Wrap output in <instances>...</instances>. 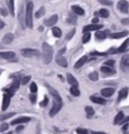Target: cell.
I'll list each match as a JSON object with an SVG mask.
<instances>
[{"label": "cell", "mask_w": 129, "mask_h": 134, "mask_svg": "<svg viewBox=\"0 0 129 134\" xmlns=\"http://www.w3.org/2000/svg\"><path fill=\"white\" fill-rule=\"evenodd\" d=\"M53 47H51L48 43L43 42L42 43V60L44 64H49L53 60Z\"/></svg>", "instance_id": "obj_1"}, {"label": "cell", "mask_w": 129, "mask_h": 134, "mask_svg": "<svg viewBox=\"0 0 129 134\" xmlns=\"http://www.w3.org/2000/svg\"><path fill=\"white\" fill-rule=\"evenodd\" d=\"M32 9H33V3L29 1L26 5V14H25V22H26L27 27H29V28H32L33 27Z\"/></svg>", "instance_id": "obj_2"}, {"label": "cell", "mask_w": 129, "mask_h": 134, "mask_svg": "<svg viewBox=\"0 0 129 134\" xmlns=\"http://www.w3.org/2000/svg\"><path fill=\"white\" fill-rule=\"evenodd\" d=\"M21 54L24 58H32V57H40L41 53L38 49H34V48H23L21 49Z\"/></svg>", "instance_id": "obj_3"}, {"label": "cell", "mask_w": 129, "mask_h": 134, "mask_svg": "<svg viewBox=\"0 0 129 134\" xmlns=\"http://www.w3.org/2000/svg\"><path fill=\"white\" fill-rule=\"evenodd\" d=\"M61 107H63V102H60L58 100H54V103H53V107L49 111V116L51 117H54L58 114L60 111H61Z\"/></svg>", "instance_id": "obj_4"}, {"label": "cell", "mask_w": 129, "mask_h": 134, "mask_svg": "<svg viewBox=\"0 0 129 134\" xmlns=\"http://www.w3.org/2000/svg\"><path fill=\"white\" fill-rule=\"evenodd\" d=\"M103 27L102 24H98V23H93V24H90V25H86L83 28V32L86 34L89 31H93V30H99Z\"/></svg>", "instance_id": "obj_5"}, {"label": "cell", "mask_w": 129, "mask_h": 134, "mask_svg": "<svg viewBox=\"0 0 129 134\" xmlns=\"http://www.w3.org/2000/svg\"><path fill=\"white\" fill-rule=\"evenodd\" d=\"M117 7H118V9H119L122 13H127V12H128V8H129L128 1H126V0H121V1H119Z\"/></svg>", "instance_id": "obj_6"}, {"label": "cell", "mask_w": 129, "mask_h": 134, "mask_svg": "<svg viewBox=\"0 0 129 134\" xmlns=\"http://www.w3.org/2000/svg\"><path fill=\"white\" fill-rule=\"evenodd\" d=\"M55 62L59 66H61V68H67L68 67V60H66V58L63 55V54H58Z\"/></svg>", "instance_id": "obj_7"}, {"label": "cell", "mask_w": 129, "mask_h": 134, "mask_svg": "<svg viewBox=\"0 0 129 134\" xmlns=\"http://www.w3.org/2000/svg\"><path fill=\"white\" fill-rule=\"evenodd\" d=\"M59 20V16L57 14H54L53 16H51L48 19H46L43 21V24L47 25V26H53L57 23V21Z\"/></svg>", "instance_id": "obj_8"}, {"label": "cell", "mask_w": 129, "mask_h": 134, "mask_svg": "<svg viewBox=\"0 0 129 134\" xmlns=\"http://www.w3.org/2000/svg\"><path fill=\"white\" fill-rule=\"evenodd\" d=\"M47 87L48 88V91H49V93H51V95H52V97L54 98V100H58V101H60V102H63V101H61V96H60V94L57 92V90H54V88H52L51 86H48V85H47Z\"/></svg>", "instance_id": "obj_9"}, {"label": "cell", "mask_w": 129, "mask_h": 134, "mask_svg": "<svg viewBox=\"0 0 129 134\" xmlns=\"http://www.w3.org/2000/svg\"><path fill=\"white\" fill-rule=\"evenodd\" d=\"M10 97L11 96H9V95L7 94H4L3 95V102H2V111H5L8 106H9V104H10Z\"/></svg>", "instance_id": "obj_10"}, {"label": "cell", "mask_w": 129, "mask_h": 134, "mask_svg": "<svg viewBox=\"0 0 129 134\" xmlns=\"http://www.w3.org/2000/svg\"><path fill=\"white\" fill-rule=\"evenodd\" d=\"M31 120L30 117H19L11 122V125H17V124H22V123H27Z\"/></svg>", "instance_id": "obj_11"}, {"label": "cell", "mask_w": 129, "mask_h": 134, "mask_svg": "<svg viewBox=\"0 0 129 134\" xmlns=\"http://www.w3.org/2000/svg\"><path fill=\"white\" fill-rule=\"evenodd\" d=\"M67 81H68V83L71 86H75V87H78V86H79V83H78L77 79H76L72 74H70V73L67 74Z\"/></svg>", "instance_id": "obj_12"}, {"label": "cell", "mask_w": 129, "mask_h": 134, "mask_svg": "<svg viewBox=\"0 0 129 134\" xmlns=\"http://www.w3.org/2000/svg\"><path fill=\"white\" fill-rule=\"evenodd\" d=\"M0 57L4 60H11V59L15 58V53H13V52H1Z\"/></svg>", "instance_id": "obj_13"}, {"label": "cell", "mask_w": 129, "mask_h": 134, "mask_svg": "<svg viewBox=\"0 0 129 134\" xmlns=\"http://www.w3.org/2000/svg\"><path fill=\"white\" fill-rule=\"evenodd\" d=\"M90 100L92 101L93 103H96V104H100V105H105V104H106V100H105L104 98H101V97L91 96V97H90Z\"/></svg>", "instance_id": "obj_14"}, {"label": "cell", "mask_w": 129, "mask_h": 134, "mask_svg": "<svg viewBox=\"0 0 129 134\" xmlns=\"http://www.w3.org/2000/svg\"><path fill=\"white\" fill-rule=\"evenodd\" d=\"M114 92H115V90L113 88H105L101 91V94L103 97H111L114 94Z\"/></svg>", "instance_id": "obj_15"}, {"label": "cell", "mask_w": 129, "mask_h": 134, "mask_svg": "<svg viewBox=\"0 0 129 134\" xmlns=\"http://www.w3.org/2000/svg\"><path fill=\"white\" fill-rule=\"evenodd\" d=\"M101 72L104 73V74H108V75H112L116 73V71L113 68H111L110 66H106V65H104L103 67H101Z\"/></svg>", "instance_id": "obj_16"}, {"label": "cell", "mask_w": 129, "mask_h": 134, "mask_svg": "<svg viewBox=\"0 0 129 134\" xmlns=\"http://www.w3.org/2000/svg\"><path fill=\"white\" fill-rule=\"evenodd\" d=\"M87 60H88V57L87 55H84V57H82L80 60H78L77 63L75 64V68L76 69H79V68L83 67L86 63H87Z\"/></svg>", "instance_id": "obj_17"}, {"label": "cell", "mask_w": 129, "mask_h": 134, "mask_svg": "<svg viewBox=\"0 0 129 134\" xmlns=\"http://www.w3.org/2000/svg\"><path fill=\"white\" fill-rule=\"evenodd\" d=\"M6 4L8 6V9H9V12L10 14L14 16L15 15V8H14V0H6Z\"/></svg>", "instance_id": "obj_18"}, {"label": "cell", "mask_w": 129, "mask_h": 134, "mask_svg": "<svg viewBox=\"0 0 129 134\" xmlns=\"http://www.w3.org/2000/svg\"><path fill=\"white\" fill-rule=\"evenodd\" d=\"M127 95H128V88H123L122 90H120V92H119L118 101L124 100L125 98H127Z\"/></svg>", "instance_id": "obj_19"}, {"label": "cell", "mask_w": 129, "mask_h": 134, "mask_svg": "<svg viewBox=\"0 0 129 134\" xmlns=\"http://www.w3.org/2000/svg\"><path fill=\"white\" fill-rule=\"evenodd\" d=\"M14 40V35L12 34H6L4 36H3V38H2V41H3V43H5V44H8V43H10L11 41H13Z\"/></svg>", "instance_id": "obj_20"}, {"label": "cell", "mask_w": 129, "mask_h": 134, "mask_svg": "<svg viewBox=\"0 0 129 134\" xmlns=\"http://www.w3.org/2000/svg\"><path fill=\"white\" fill-rule=\"evenodd\" d=\"M128 47H129V38H127L120 47L117 48V54H118V53H123V52H125Z\"/></svg>", "instance_id": "obj_21"}, {"label": "cell", "mask_w": 129, "mask_h": 134, "mask_svg": "<svg viewBox=\"0 0 129 134\" xmlns=\"http://www.w3.org/2000/svg\"><path fill=\"white\" fill-rule=\"evenodd\" d=\"M107 34H109V31H99V30H96V38L99 40H105L106 36H107Z\"/></svg>", "instance_id": "obj_22"}, {"label": "cell", "mask_w": 129, "mask_h": 134, "mask_svg": "<svg viewBox=\"0 0 129 134\" xmlns=\"http://www.w3.org/2000/svg\"><path fill=\"white\" fill-rule=\"evenodd\" d=\"M72 10H73V12H75L77 15H84V14H85V10H84L81 6H78V5L72 6Z\"/></svg>", "instance_id": "obj_23"}, {"label": "cell", "mask_w": 129, "mask_h": 134, "mask_svg": "<svg viewBox=\"0 0 129 134\" xmlns=\"http://www.w3.org/2000/svg\"><path fill=\"white\" fill-rule=\"evenodd\" d=\"M129 32L127 30H124V31H121V32H116V34H112L110 36L112 37V38H121V37H124V36H126Z\"/></svg>", "instance_id": "obj_24"}, {"label": "cell", "mask_w": 129, "mask_h": 134, "mask_svg": "<svg viewBox=\"0 0 129 134\" xmlns=\"http://www.w3.org/2000/svg\"><path fill=\"white\" fill-rule=\"evenodd\" d=\"M123 119H124V113H123V112H119V113L115 116V118H114V125L120 124Z\"/></svg>", "instance_id": "obj_25"}, {"label": "cell", "mask_w": 129, "mask_h": 134, "mask_svg": "<svg viewBox=\"0 0 129 134\" xmlns=\"http://www.w3.org/2000/svg\"><path fill=\"white\" fill-rule=\"evenodd\" d=\"M20 84H21V80L19 79V77H16V78L13 80V82H12V84H11V86H10V87L12 88V89H14L15 91H17Z\"/></svg>", "instance_id": "obj_26"}, {"label": "cell", "mask_w": 129, "mask_h": 134, "mask_svg": "<svg viewBox=\"0 0 129 134\" xmlns=\"http://www.w3.org/2000/svg\"><path fill=\"white\" fill-rule=\"evenodd\" d=\"M52 32H53V34H54V36H55V37H61V28H59V27H53V29H52Z\"/></svg>", "instance_id": "obj_27"}, {"label": "cell", "mask_w": 129, "mask_h": 134, "mask_svg": "<svg viewBox=\"0 0 129 134\" xmlns=\"http://www.w3.org/2000/svg\"><path fill=\"white\" fill-rule=\"evenodd\" d=\"M44 13H46V8H44V7H41V8H40V10L35 12L34 16H35L36 18H40V17H41V16H43Z\"/></svg>", "instance_id": "obj_28"}, {"label": "cell", "mask_w": 129, "mask_h": 134, "mask_svg": "<svg viewBox=\"0 0 129 134\" xmlns=\"http://www.w3.org/2000/svg\"><path fill=\"white\" fill-rule=\"evenodd\" d=\"M70 92L73 96H80V90L78 89V87L72 86V88L70 89Z\"/></svg>", "instance_id": "obj_29"}, {"label": "cell", "mask_w": 129, "mask_h": 134, "mask_svg": "<svg viewBox=\"0 0 129 134\" xmlns=\"http://www.w3.org/2000/svg\"><path fill=\"white\" fill-rule=\"evenodd\" d=\"M121 64L125 67H129V54L123 55L122 60H121Z\"/></svg>", "instance_id": "obj_30"}, {"label": "cell", "mask_w": 129, "mask_h": 134, "mask_svg": "<svg viewBox=\"0 0 129 134\" xmlns=\"http://www.w3.org/2000/svg\"><path fill=\"white\" fill-rule=\"evenodd\" d=\"M85 111L88 114V117H91V116H93V115L95 114V110L92 107H90V106H86L85 107Z\"/></svg>", "instance_id": "obj_31"}, {"label": "cell", "mask_w": 129, "mask_h": 134, "mask_svg": "<svg viewBox=\"0 0 129 134\" xmlns=\"http://www.w3.org/2000/svg\"><path fill=\"white\" fill-rule=\"evenodd\" d=\"M68 22L71 23V24H76V22H77V17H76V15L70 14L68 17Z\"/></svg>", "instance_id": "obj_32"}, {"label": "cell", "mask_w": 129, "mask_h": 134, "mask_svg": "<svg viewBox=\"0 0 129 134\" xmlns=\"http://www.w3.org/2000/svg\"><path fill=\"white\" fill-rule=\"evenodd\" d=\"M16 114L15 112H11V113H8V114H2L1 115V117H0V120L1 121H4L5 119H7V118H10V117H12V116H14V115Z\"/></svg>", "instance_id": "obj_33"}, {"label": "cell", "mask_w": 129, "mask_h": 134, "mask_svg": "<svg viewBox=\"0 0 129 134\" xmlns=\"http://www.w3.org/2000/svg\"><path fill=\"white\" fill-rule=\"evenodd\" d=\"M91 40V34H90V31L89 32H86V34H84V36H83V43H87L89 40Z\"/></svg>", "instance_id": "obj_34"}, {"label": "cell", "mask_w": 129, "mask_h": 134, "mask_svg": "<svg viewBox=\"0 0 129 134\" xmlns=\"http://www.w3.org/2000/svg\"><path fill=\"white\" fill-rule=\"evenodd\" d=\"M98 78H99V76H98L97 72H93V73H91V74L89 75V79L91 81H97Z\"/></svg>", "instance_id": "obj_35"}, {"label": "cell", "mask_w": 129, "mask_h": 134, "mask_svg": "<svg viewBox=\"0 0 129 134\" xmlns=\"http://www.w3.org/2000/svg\"><path fill=\"white\" fill-rule=\"evenodd\" d=\"M100 15L104 18H107V17H109V11L107 9H101L100 10Z\"/></svg>", "instance_id": "obj_36"}, {"label": "cell", "mask_w": 129, "mask_h": 134, "mask_svg": "<svg viewBox=\"0 0 129 134\" xmlns=\"http://www.w3.org/2000/svg\"><path fill=\"white\" fill-rule=\"evenodd\" d=\"M31 79V77L30 76H26V77H23L22 79H21V85H26L27 83L30 81Z\"/></svg>", "instance_id": "obj_37"}, {"label": "cell", "mask_w": 129, "mask_h": 134, "mask_svg": "<svg viewBox=\"0 0 129 134\" xmlns=\"http://www.w3.org/2000/svg\"><path fill=\"white\" fill-rule=\"evenodd\" d=\"M48 104V96H44V99L41 101V103H40V106L41 107H46L47 105Z\"/></svg>", "instance_id": "obj_38"}, {"label": "cell", "mask_w": 129, "mask_h": 134, "mask_svg": "<svg viewBox=\"0 0 129 134\" xmlns=\"http://www.w3.org/2000/svg\"><path fill=\"white\" fill-rule=\"evenodd\" d=\"M108 53H98V52H92L91 55H97V57H105L107 55Z\"/></svg>", "instance_id": "obj_39"}, {"label": "cell", "mask_w": 129, "mask_h": 134, "mask_svg": "<svg viewBox=\"0 0 129 134\" xmlns=\"http://www.w3.org/2000/svg\"><path fill=\"white\" fill-rule=\"evenodd\" d=\"M30 91H31V93H36L37 92V86H36V84L33 83V82L30 85Z\"/></svg>", "instance_id": "obj_40"}, {"label": "cell", "mask_w": 129, "mask_h": 134, "mask_svg": "<svg viewBox=\"0 0 129 134\" xmlns=\"http://www.w3.org/2000/svg\"><path fill=\"white\" fill-rule=\"evenodd\" d=\"M8 127H9V125L7 123H2L1 126H0V132H4L5 130L8 129Z\"/></svg>", "instance_id": "obj_41"}, {"label": "cell", "mask_w": 129, "mask_h": 134, "mask_svg": "<svg viewBox=\"0 0 129 134\" xmlns=\"http://www.w3.org/2000/svg\"><path fill=\"white\" fill-rule=\"evenodd\" d=\"M98 1L103 5H108V6L112 5V1H110V0H98Z\"/></svg>", "instance_id": "obj_42"}, {"label": "cell", "mask_w": 129, "mask_h": 134, "mask_svg": "<svg viewBox=\"0 0 129 134\" xmlns=\"http://www.w3.org/2000/svg\"><path fill=\"white\" fill-rule=\"evenodd\" d=\"M75 34H76V29L75 28H73V29L69 32V34H67V40H71V38L75 35Z\"/></svg>", "instance_id": "obj_43"}, {"label": "cell", "mask_w": 129, "mask_h": 134, "mask_svg": "<svg viewBox=\"0 0 129 134\" xmlns=\"http://www.w3.org/2000/svg\"><path fill=\"white\" fill-rule=\"evenodd\" d=\"M76 131H77V133L88 134V130H87V129H84V128H78Z\"/></svg>", "instance_id": "obj_44"}, {"label": "cell", "mask_w": 129, "mask_h": 134, "mask_svg": "<svg viewBox=\"0 0 129 134\" xmlns=\"http://www.w3.org/2000/svg\"><path fill=\"white\" fill-rule=\"evenodd\" d=\"M114 64H115V60H106V62H105V64H104V65L112 67V66H114Z\"/></svg>", "instance_id": "obj_45"}, {"label": "cell", "mask_w": 129, "mask_h": 134, "mask_svg": "<svg viewBox=\"0 0 129 134\" xmlns=\"http://www.w3.org/2000/svg\"><path fill=\"white\" fill-rule=\"evenodd\" d=\"M29 98H30V102H31L32 104H35V102H36V96L31 94L29 96Z\"/></svg>", "instance_id": "obj_46"}, {"label": "cell", "mask_w": 129, "mask_h": 134, "mask_svg": "<svg viewBox=\"0 0 129 134\" xmlns=\"http://www.w3.org/2000/svg\"><path fill=\"white\" fill-rule=\"evenodd\" d=\"M121 23L123 25H129V18H124L121 20Z\"/></svg>", "instance_id": "obj_47"}, {"label": "cell", "mask_w": 129, "mask_h": 134, "mask_svg": "<svg viewBox=\"0 0 129 134\" xmlns=\"http://www.w3.org/2000/svg\"><path fill=\"white\" fill-rule=\"evenodd\" d=\"M0 12H1V15H2V16H6L7 14H8V12H7L4 8H1V9H0Z\"/></svg>", "instance_id": "obj_48"}, {"label": "cell", "mask_w": 129, "mask_h": 134, "mask_svg": "<svg viewBox=\"0 0 129 134\" xmlns=\"http://www.w3.org/2000/svg\"><path fill=\"white\" fill-rule=\"evenodd\" d=\"M23 129H24V126H23V125H20V126H18V127L16 128L15 131H16V132H20V131H22Z\"/></svg>", "instance_id": "obj_49"}, {"label": "cell", "mask_w": 129, "mask_h": 134, "mask_svg": "<svg viewBox=\"0 0 129 134\" xmlns=\"http://www.w3.org/2000/svg\"><path fill=\"white\" fill-rule=\"evenodd\" d=\"M129 127V122H127V123H125V125H124V126H123V131H126V130H127V128Z\"/></svg>", "instance_id": "obj_50"}, {"label": "cell", "mask_w": 129, "mask_h": 134, "mask_svg": "<svg viewBox=\"0 0 129 134\" xmlns=\"http://www.w3.org/2000/svg\"><path fill=\"white\" fill-rule=\"evenodd\" d=\"M127 122H129V116H128V117H126V118H124V119L121 121V123H120V124H123V123H127Z\"/></svg>", "instance_id": "obj_51"}, {"label": "cell", "mask_w": 129, "mask_h": 134, "mask_svg": "<svg viewBox=\"0 0 129 134\" xmlns=\"http://www.w3.org/2000/svg\"><path fill=\"white\" fill-rule=\"evenodd\" d=\"M98 22H99V18L98 17H95V18L92 19V23H98Z\"/></svg>", "instance_id": "obj_52"}, {"label": "cell", "mask_w": 129, "mask_h": 134, "mask_svg": "<svg viewBox=\"0 0 129 134\" xmlns=\"http://www.w3.org/2000/svg\"><path fill=\"white\" fill-rule=\"evenodd\" d=\"M65 52H66V47H63V48H61V51L59 52V54H63Z\"/></svg>", "instance_id": "obj_53"}, {"label": "cell", "mask_w": 129, "mask_h": 134, "mask_svg": "<svg viewBox=\"0 0 129 134\" xmlns=\"http://www.w3.org/2000/svg\"><path fill=\"white\" fill-rule=\"evenodd\" d=\"M3 27H4V22H3V21H1V25H0V28L2 29Z\"/></svg>", "instance_id": "obj_54"}, {"label": "cell", "mask_w": 129, "mask_h": 134, "mask_svg": "<svg viewBox=\"0 0 129 134\" xmlns=\"http://www.w3.org/2000/svg\"><path fill=\"white\" fill-rule=\"evenodd\" d=\"M38 30H40V31H42V30H43V27H42V26L38 27Z\"/></svg>", "instance_id": "obj_55"}]
</instances>
